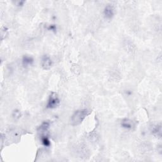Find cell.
Here are the masks:
<instances>
[{
    "instance_id": "6da1fadb",
    "label": "cell",
    "mask_w": 162,
    "mask_h": 162,
    "mask_svg": "<svg viewBox=\"0 0 162 162\" xmlns=\"http://www.w3.org/2000/svg\"><path fill=\"white\" fill-rule=\"evenodd\" d=\"M91 113V112L87 109H80L74 112L71 117V125L73 126H77L81 124L86 118Z\"/></svg>"
},
{
    "instance_id": "7a4b0ae2",
    "label": "cell",
    "mask_w": 162,
    "mask_h": 162,
    "mask_svg": "<svg viewBox=\"0 0 162 162\" xmlns=\"http://www.w3.org/2000/svg\"><path fill=\"white\" fill-rule=\"evenodd\" d=\"M60 103V100L56 93H52L49 96L48 103L46 105L48 109H55L57 108Z\"/></svg>"
},
{
    "instance_id": "3957f363",
    "label": "cell",
    "mask_w": 162,
    "mask_h": 162,
    "mask_svg": "<svg viewBox=\"0 0 162 162\" xmlns=\"http://www.w3.org/2000/svg\"><path fill=\"white\" fill-rule=\"evenodd\" d=\"M41 67L44 70H49L51 67H52L53 65V62L51 60V58L45 55H43L41 58Z\"/></svg>"
},
{
    "instance_id": "277c9868",
    "label": "cell",
    "mask_w": 162,
    "mask_h": 162,
    "mask_svg": "<svg viewBox=\"0 0 162 162\" xmlns=\"http://www.w3.org/2000/svg\"><path fill=\"white\" fill-rule=\"evenodd\" d=\"M121 126L125 129L131 130L134 129L135 123L130 119H124L121 121Z\"/></svg>"
},
{
    "instance_id": "5b68a950",
    "label": "cell",
    "mask_w": 162,
    "mask_h": 162,
    "mask_svg": "<svg viewBox=\"0 0 162 162\" xmlns=\"http://www.w3.org/2000/svg\"><path fill=\"white\" fill-rule=\"evenodd\" d=\"M104 16L107 19H111L114 16V8L112 5H107L104 9Z\"/></svg>"
},
{
    "instance_id": "8992f818",
    "label": "cell",
    "mask_w": 162,
    "mask_h": 162,
    "mask_svg": "<svg viewBox=\"0 0 162 162\" xmlns=\"http://www.w3.org/2000/svg\"><path fill=\"white\" fill-rule=\"evenodd\" d=\"M34 63V59L32 56L25 55L22 58V64L24 67H28L31 66Z\"/></svg>"
},
{
    "instance_id": "52a82bcc",
    "label": "cell",
    "mask_w": 162,
    "mask_h": 162,
    "mask_svg": "<svg viewBox=\"0 0 162 162\" xmlns=\"http://www.w3.org/2000/svg\"><path fill=\"white\" fill-rule=\"evenodd\" d=\"M49 122L48 121L44 122L42 123V124L40 126V127L38 128V131L41 132V133H44V132H46L49 127Z\"/></svg>"
},
{
    "instance_id": "ba28073f",
    "label": "cell",
    "mask_w": 162,
    "mask_h": 162,
    "mask_svg": "<svg viewBox=\"0 0 162 162\" xmlns=\"http://www.w3.org/2000/svg\"><path fill=\"white\" fill-rule=\"evenodd\" d=\"M151 132L154 135L161 137V127L160 125V126L157 125V126L153 127V128L151 129Z\"/></svg>"
},
{
    "instance_id": "9c48e42d",
    "label": "cell",
    "mask_w": 162,
    "mask_h": 162,
    "mask_svg": "<svg viewBox=\"0 0 162 162\" xmlns=\"http://www.w3.org/2000/svg\"><path fill=\"white\" fill-rule=\"evenodd\" d=\"M41 142H42V144L44 146H45L46 147L49 146L50 144H51L50 141H49L48 137L47 136H45V135H44V136H42V137H41Z\"/></svg>"
},
{
    "instance_id": "30bf717a",
    "label": "cell",
    "mask_w": 162,
    "mask_h": 162,
    "mask_svg": "<svg viewBox=\"0 0 162 162\" xmlns=\"http://www.w3.org/2000/svg\"><path fill=\"white\" fill-rule=\"evenodd\" d=\"M20 116H21V113H20V111H19V110H15V111L13 112V116L15 118V119H18L20 117Z\"/></svg>"
}]
</instances>
